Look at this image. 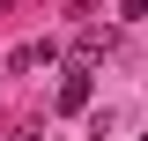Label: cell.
Returning a JSON list of instances; mask_svg holds the SVG:
<instances>
[{
	"mask_svg": "<svg viewBox=\"0 0 148 141\" xmlns=\"http://www.w3.org/2000/svg\"><path fill=\"white\" fill-rule=\"evenodd\" d=\"M141 141H148V134H141Z\"/></svg>",
	"mask_w": 148,
	"mask_h": 141,
	"instance_id": "cell-3",
	"label": "cell"
},
{
	"mask_svg": "<svg viewBox=\"0 0 148 141\" xmlns=\"http://www.w3.org/2000/svg\"><path fill=\"white\" fill-rule=\"evenodd\" d=\"M104 52H111V30H96V22H82V37H74V59H82V67H96Z\"/></svg>",
	"mask_w": 148,
	"mask_h": 141,
	"instance_id": "cell-2",
	"label": "cell"
},
{
	"mask_svg": "<svg viewBox=\"0 0 148 141\" xmlns=\"http://www.w3.org/2000/svg\"><path fill=\"white\" fill-rule=\"evenodd\" d=\"M89 97H96V67H82V59H74L67 82H59V111H89Z\"/></svg>",
	"mask_w": 148,
	"mask_h": 141,
	"instance_id": "cell-1",
	"label": "cell"
}]
</instances>
